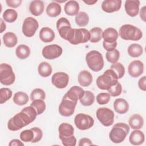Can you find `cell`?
<instances>
[{
    "mask_svg": "<svg viewBox=\"0 0 146 146\" xmlns=\"http://www.w3.org/2000/svg\"><path fill=\"white\" fill-rule=\"evenodd\" d=\"M144 134L139 129H135L133 131L129 137V141L130 143L134 145H141L144 142Z\"/></svg>",
    "mask_w": 146,
    "mask_h": 146,
    "instance_id": "cell-21",
    "label": "cell"
},
{
    "mask_svg": "<svg viewBox=\"0 0 146 146\" xmlns=\"http://www.w3.org/2000/svg\"><path fill=\"white\" fill-rule=\"evenodd\" d=\"M119 36L124 40L137 41L141 39L143 33L138 27L129 24L122 25L119 31Z\"/></svg>",
    "mask_w": 146,
    "mask_h": 146,
    "instance_id": "cell-4",
    "label": "cell"
},
{
    "mask_svg": "<svg viewBox=\"0 0 146 146\" xmlns=\"http://www.w3.org/2000/svg\"><path fill=\"white\" fill-rule=\"evenodd\" d=\"M92 144H93L90 139L84 137V138H82L80 139V140L79 141L78 145L79 146H83V145L86 146V145H92Z\"/></svg>",
    "mask_w": 146,
    "mask_h": 146,
    "instance_id": "cell-51",
    "label": "cell"
},
{
    "mask_svg": "<svg viewBox=\"0 0 146 146\" xmlns=\"http://www.w3.org/2000/svg\"><path fill=\"white\" fill-rule=\"evenodd\" d=\"M9 145L10 146H23L24 144L18 139H13L10 141Z\"/></svg>",
    "mask_w": 146,
    "mask_h": 146,
    "instance_id": "cell-52",
    "label": "cell"
},
{
    "mask_svg": "<svg viewBox=\"0 0 146 146\" xmlns=\"http://www.w3.org/2000/svg\"><path fill=\"white\" fill-rule=\"evenodd\" d=\"M108 94L113 97H116L120 95L122 92V86L118 82L116 84L111 86L108 90Z\"/></svg>",
    "mask_w": 146,
    "mask_h": 146,
    "instance_id": "cell-44",
    "label": "cell"
},
{
    "mask_svg": "<svg viewBox=\"0 0 146 146\" xmlns=\"http://www.w3.org/2000/svg\"><path fill=\"white\" fill-rule=\"evenodd\" d=\"M30 106L35 110L38 115L42 114L46 108V103H44L43 100L41 99H36L33 100L30 104Z\"/></svg>",
    "mask_w": 146,
    "mask_h": 146,
    "instance_id": "cell-38",
    "label": "cell"
},
{
    "mask_svg": "<svg viewBox=\"0 0 146 146\" xmlns=\"http://www.w3.org/2000/svg\"><path fill=\"white\" fill-rule=\"evenodd\" d=\"M44 5L42 1L34 0L31 2L29 5V10L34 16H39L44 11Z\"/></svg>",
    "mask_w": 146,
    "mask_h": 146,
    "instance_id": "cell-22",
    "label": "cell"
},
{
    "mask_svg": "<svg viewBox=\"0 0 146 146\" xmlns=\"http://www.w3.org/2000/svg\"><path fill=\"white\" fill-rule=\"evenodd\" d=\"M113 108L119 114H124L129 110V104L123 98H117L113 102Z\"/></svg>",
    "mask_w": 146,
    "mask_h": 146,
    "instance_id": "cell-20",
    "label": "cell"
},
{
    "mask_svg": "<svg viewBox=\"0 0 146 146\" xmlns=\"http://www.w3.org/2000/svg\"><path fill=\"white\" fill-rule=\"evenodd\" d=\"M106 58L108 62L114 64L119 60L120 58V52L117 49L112 51H107L106 54Z\"/></svg>",
    "mask_w": 146,
    "mask_h": 146,
    "instance_id": "cell-41",
    "label": "cell"
},
{
    "mask_svg": "<svg viewBox=\"0 0 146 146\" xmlns=\"http://www.w3.org/2000/svg\"><path fill=\"white\" fill-rule=\"evenodd\" d=\"M76 104V102L63 96L62 102L59 106V112L62 116L66 117L70 116L74 113Z\"/></svg>",
    "mask_w": 146,
    "mask_h": 146,
    "instance_id": "cell-10",
    "label": "cell"
},
{
    "mask_svg": "<svg viewBox=\"0 0 146 146\" xmlns=\"http://www.w3.org/2000/svg\"><path fill=\"white\" fill-rule=\"evenodd\" d=\"M96 117L100 123L105 127L113 124L115 114L112 110L106 107L99 108L96 112Z\"/></svg>",
    "mask_w": 146,
    "mask_h": 146,
    "instance_id": "cell-8",
    "label": "cell"
},
{
    "mask_svg": "<svg viewBox=\"0 0 146 146\" xmlns=\"http://www.w3.org/2000/svg\"><path fill=\"white\" fill-rule=\"evenodd\" d=\"M46 94L43 90L41 88H35L30 94V99L33 101L36 99L44 100Z\"/></svg>",
    "mask_w": 146,
    "mask_h": 146,
    "instance_id": "cell-42",
    "label": "cell"
},
{
    "mask_svg": "<svg viewBox=\"0 0 146 146\" xmlns=\"http://www.w3.org/2000/svg\"><path fill=\"white\" fill-rule=\"evenodd\" d=\"M129 75L132 78L140 76L144 71V64L139 60H135L131 62L128 67Z\"/></svg>",
    "mask_w": 146,
    "mask_h": 146,
    "instance_id": "cell-15",
    "label": "cell"
},
{
    "mask_svg": "<svg viewBox=\"0 0 146 146\" xmlns=\"http://www.w3.org/2000/svg\"><path fill=\"white\" fill-rule=\"evenodd\" d=\"M29 96L25 92L19 91L16 92L13 97V102L18 106H23L29 102Z\"/></svg>",
    "mask_w": 146,
    "mask_h": 146,
    "instance_id": "cell-33",
    "label": "cell"
},
{
    "mask_svg": "<svg viewBox=\"0 0 146 146\" xmlns=\"http://www.w3.org/2000/svg\"><path fill=\"white\" fill-rule=\"evenodd\" d=\"M3 41L6 47L11 48L17 44L18 38L14 33L7 32L3 36Z\"/></svg>",
    "mask_w": 146,
    "mask_h": 146,
    "instance_id": "cell-28",
    "label": "cell"
},
{
    "mask_svg": "<svg viewBox=\"0 0 146 146\" xmlns=\"http://www.w3.org/2000/svg\"><path fill=\"white\" fill-rule=\"evenodd\" d=\"M12 91L9 88H1L0 89V103L3 104L12 96Z\"/></svg>",
    "mask_w": 146,
    "mask_h": 146,
    "instance_id": "cell-40",
    "label": "cell"
},
{
    "mask_svg": "<svg viewBox=\"0 0 146 146\" xmlns=\"http://www.w3.org/2000/svg\"><path fill=\"white\" fill-rule=\"evenodd\" d=\"M38 71L39 74L44 78L49 76L52 71V66L50 64L46 62H41L38 67Z\"/></svg>",
    "mask_w": 146,
    "mask_h": 146,
    "instance_id": "cell-30",
    "label": "cell"
},
{
    "mask_svg": "<svg viewBox=\"0 0 146 146\" xmlns=\"http://www.w3.org/2000/svg\"><path fill=\"white\" fill-rule=\"evenodd\" d=\"M15 80V75L12 67L7 63L0 65V82L5 86L13 84Z\"/></svg>",
    "mask_w": 146,
    "mask_h": 146,
    "instance_id": "cell-7",
    "label": "cell"
},
{
    "mask_svg": "<svg viewBox=\"0 0 146 146\" xmlns=\"http://www.w3.org/2000/svg\"><path fill=\"white\" fill-rule=\"evenodd\" d=\"M60 140L63 145L65 146H75L76 144V139L74 136L68 138L61 139Z\"/></svg>",
    "mask_w": 146,
    "mask_h": 146,
    "instance_id": "cell-47",
    "label": "cell"
},
{
    "mask_svg": "<svg viewBox=\"0 0 146 146\" xmlns=\"http://www.w3.org/2000/svg\"><path fill=\"white\" fill-rule=\"evenodd\" d=\"M138 86L140 90L143 91H146V76H143L138 82Z\"/></svg>",
    "mask_w": 146,
    "mask_h": 146,
    "instance_id": "cell-50",
    "label": "cell"
},
{
    "mask_svg": "<svg viewBox=\"0 0 146 146\" xmlns=\"http://www.w3.org/2000/svg\"><path fill=\"white\" fill-rule=\"evenodd\" d=\"M110 68L115 73L118 79H121L124 75L125 68L124 66L121 63L116 62L114 64H112Z\"/></svg>",
    "mask_w": 146,
    "mask_h": 146,
    "instance_id": "cell-39",
    "label": "cell"
},
{
    "mask_svg": "<svg viewBox=\"0 0 146 146\" xmlns=\"http://www.w3.org/2000/svg\"><path fill=\"white\" fill-rule=\"evenodd\" d=\"M62 11V7L60 4L56 2H53L48 5L46 8V13L50 17H56L58 16Z\"/></svg>",
    "mask_w": 146,
    "mask_h": 146,
    "instance_id": "cell-29",
    "label": "cell"
},
{
    "mask_svg": "<svg viewBox=\"0 0 146 146\" xmlns=\"http://www.w3.org/2000/svg\"><path fill=\"white\" fill-rule=\"evenodd\" d=\"M39 27L38 22L35 18L29 17L25 19L22 25V33L27 37L34 35Z\"/></svg>",
    "mask_w": 146,
    "mask_h": 146,
    "instance_id": "cell-11",
    "label": "cell"
},
{
    "mask_svg": "<svg viewBox=\"0 0 146 146\" xmlns=\"http://www.w3.org/2000/svg\"><path fill=\"white\" fill-rule=\"evenodd\" d=\"M111 98V95L107 92H101L96 96V102L100 105H104L107 104Z\"/></svg>",
    "mask_w": 146,
    "mask_h": 146,
    "instance_id": "cell-45",
    "label": "cell"
},
{
    "mask_svg": "<svg viewBox=\"0 0 146 146\" xmlns=\"http://www.w3.org/2000/svg\"><path fill=\"white\" fill-rule=\"evenodd\" d=\"M86 61L88 67L93 71L98 72L104 66V59L102 54L96 50H91L86 55Z\"/></svg>",
    "mask_w": 146,
    "mask_h": 146,
    "instance_id": "cell-6",
    "label": "cell"
},
{
    "mask_svg": "<svg viewBox=\"0 0 146 146\" xmlns=\"http://www.w3.org/2000/svg\"><path fill=\"white\" fill-rule=\"evenodd\" d=\"M129 132V127L124 123L115 124L112 128L109 137L111 141L114 143L123 142Z\"/></svg>",
    "mask_w": 146,
    "mask_h": 146,
    "instance_id": "cell-5",
    "label": "cell"
},
{
    "mask_svg": "<svg viewBox=\"0 0 146 146\" xmlns=\"http://www.w3.org/2000/svg\"><path fill=\"white\" fill-rule=\"evenodd\" d=\"M119 36L117 30L113 28L109 27L103 31L102 38L104 41L107 43H113L116 42Z\"/></svg>",
    "mask_w": 146,
    "mask_h": 146,
    "instance_id": "cell-26",
    "label": "cell"
},
{
    "mask_svg": "<svg viewBox=\"0 0 146 146\" xmlns=\"http://www.w3.org/2000/svg\"><path fill=\"white\" fill-rule=\"evenodd\" d=\"M39 36L41 41L44 43H48L54 39L55 35L51 29L48 27H44L40 30Z\"/></svg>",
    "mask_w": 146,
    "mask_h": 146,
    "instance_id": "cell-24",
    "label": "cell"
},
{
    "mask_svg": "<svg viewBox=\"0 0 146 146\" xmlns=\"http://www.w3.org/2000/svg\"><path fill=\"white\" fill-rule=\"evenodd\" d=\"M128 53L130 56L137 58L143 54V48L139 44L132 43L128 47Z\"/></svg>",
    "mask_w": 146,
    "mask_h": 146,
    "instance_id": "cell-31",
    "label": "cell"
},
{
    "mask_svg": "<svg viewBox=\"0 0 146 146\" xmlns=\"http://www.w3.org/2000/svg\"><path fill=\"white\" fill-rule=\"evenodd\" d=\"M90 33V42L92 43L99 42L102 38L103 30L101 28L96 27L91 29Z\"/></svg>",
    "mask_w": 146,
    "mask_h": 146,
    "instance_id": "cell-36",
    "label": "cell"
},
{
    "mask_svg": "<svg viewBox=\"0 0 146 146\" xmlns=\"http://www.w3.org/2000/svg\"><path fill=\"white\" fill-rule=\"evenodd\" d=\"M31 129L34 132V138L31 142L34 143L39 141L43 136L42 131L38 127H33Z\"/></svg>",
    "mask_w": 146,
    "mask_h": 146,
    "instance_id": "cell-46",
    "label": "cell"
},
{
    "mask_svg": "<svg viewBox=\"0 0 146 146\" xmlns=\"http://www.w3.org/2000/svg\"><path fill=\"white\" fill-rule=\"evenodd\" d=\"M69 76L64 72H57L54 74L51 77V82L56 88H64L68 84Z\"/></svg>",
    "mask_w": 146,
    "mask_h": 146,
    "instance_id": "cell-13",
    "label": "cell"
},
{
    "mask_svg": "<svg viewBox=\"0 0 146 146\" xmlns=\"http://www.w3.org/2000/svg\"><path fill=\"white\" fill-rule=\"evenodd\" d=\"M3 19L9 23L15 21L18 18V13L14 9H6L3 13Z\"/></svg>",
    "mask_w": 146,
    "mask_h": 146,
    "instance_id": "cell-37",
    "label": "cell"
},
{
    "mask_svg": "<svg viewBox=\"0 0 146 146\" xmlns=\"http://www.w3.org/2000/svg\"><path fill=\"white\" fill-rule=\"evenodd\" d=\"M83 2L88 5H93L95 3H96L98 2V1L97 0H95V1H84Z\"/></svg>",
    "mask_w": 146,
    "mask_h": 146,
    "instance_id": "cell-55",
    "label": "cell"
},
{
    "mask_svg": "<svg viewBox=\"0 0 146 146\" xmlns=\"http://www.w3.org/2000/svg\"><path fill=\"white\" fill-rule=\"evenodd\" d=\"M19 137L22 141L31 142L34 138V132L31 129H26L21 132Z\"/></svg>",
    "mask_w": 146,
    "mask_h": 146,
    "instance_id": "cell-43",
    "label": "cell"
},
{
    "mask_svg": "<svg viewBox=\"0 0 146 146\" xmlns=\"http://www.w3.org/2000/svg\"><path fill=\"white\" fill-rule=\"evenodd\" d=\"M130 127L133 129H139L144 125V119L139 114H134L132 115L128 120Z\"/></svg>",
    "mask_w": 146,
    "mask_h": 146,
    "instance_id": "cell-27",
    "label": "cell"
},
{
    "mask_svg": "<svg viewBox=\"0 0 146 146\" xmlns=\"http://www.w3.org/2000/svg\"><path fill=\"white\" fill-rule=\"evenodd\" d=\"M145 10H146V7L145 6H144L140 9V18L144 22H145Z\"/></svg>",
    "mask_w": 146,
    "mask_h": 146,
    "instance_id": "cell-53",
    "label": "cell"
},
{
    "mask_svg": "<svg viewBox=\"0 0 146 146\" xmlns=\"http://www.w3.org/2000/svg\"><path fill=\"white\" fill-rule=\"evenodd\" d=\"M6 24L5 23L3 22V19L1 18V33H2L3 32V31H5L6 30Z\"/></svg>",
    "mask_w": 146,
    "mask_h": 146,
    "instance_id": "cell-54",
    "label": "cell"
},
{
    "mask_svg": "<svg viewBox=\"0 0 146 146\" xmlns=\"http://www.w3.org/2000/svg\"><path fill=\"white\" fill-rule=\"evenodd\" d=\"M37 115L35 110L32 106L26 107L9 120L7 128L12 131L19 130L34 121Z\"/></svg>",
    "mask_w": 146,
    "mask_h": 146,
    "instance_id": "cell-1",
    "label": "cell"
},
{
    "mask_svg": "<svg viewBox=\"0 0 146 146\" xmlns=\"http://www.w3.org/2000/svg\"><path fill=\"white\" fill-rule=\"evenodd\" d=\"M103 48L107 51H112L116 49L117 47V42H114L113 43H107L104 41L103 42Z\"/></svg>",
    "mask_w": 146,
    "mask_h": 146,
    "instance_id": "cell-48",
    "label": "cell"
},
{
    "mask_svg": "<svg viewBox=\"0 0 146 146\" xmlns=\"http://www.w3.org/2000/svg\"><path fill=\"white\" fill-rule=\"evenodd\" d=\"M121 3V0H105L102 3V9L107 13L116 12L120 9Z\"/></svg>",
    "mask_w": 146,
    "mask_h": 146,
    "instance_id": "cell-16",
    "label": "cell"
},
{
    "mask_svg": "<svg viewBox=\"0 0 146 146\" xmlns=\"http://www.w3.org/2000/svg\"><path fill=\"white\" fill-rule=\"evenodd\" d=\"M75 20L78 26L79 27H84L88 23L89 17L86 12L80 11L76 15Z\"/></svg>",
    "mask_w": 146,
    "mask_h": 146,
    "instance_id": "cell-35",
    "label": "cell"
},
{
    "mask_svg": "<svg viewBox=\"0 0 146 146\" xmlns=\"http://www.w3.org/2000/svg\"><path fill=\"white\" fill-rule=\"evenodd\" d=\"M139 6L140 1L139 0H127L125 2L124 9L129 16L135 17L139 13Z\"/></svg>",
    "mask_w": 146,
    "mask_h": 146,
    "instance_id": "cell-17",
    "label": "cell"
},
{
    "mask_svg": "<svg viewBox=\"0 0 146 146\" xmlns=\"http://www.w3.org/2000/svg\"><path fill=\"white\" fill-rule=\"evenodd\" d=\"M15 54L19 59H25L29 56L30 54V49L27 45L20 44L17 47Z\"/></svg>",
    "mask_w": 146,
    "mask_h": 146,
    "instance_id": "cell-32",
    "label": "cell"
},
{
    "mask_svg": "<svg viewBox=\"0 0 146 146\" xmlns=\"http://www.w3.org/2000/svg\"><path fill=\"white\" fill-rule=\"evenodd\" d=\"M90 39V31L84 28L72 29L68 33L66 38V40L74 45L86 43Z\"/></svg>",
    "mask_w": 146,
    "mask_h": 146,
    "instance_id": "cell-3",
    "label": "cell"
},
{
    "mask_svg": "<svg viewBox=\"0 0 146 146\" xmlns=\"http://www.w3.org/2000/svg\"><path fill=\"white\" fill-rule=\"evenodd\" d=\"M74 123L79 129L86 130L94 125V120L92 117L87 114L80 113L75 116Z\"/></svg>",
    "mask_w": 146,
    "mask_h": 146,
    "instance_id": "cell-9",
    "label": "cell"
},
{
    "mask_svg": "<svg viewBox=\"0 0 146 146\" xmlns=\"http://www.w3.org/2000/svg\"><path fill=\"white\" fill-rule=\"evenodd\" d=\"M78 79L81 86L88 87L92 83L93 78L90 72L87 70H83L79 73Z\"/></svg>",
    "mask_w": 146,
    "mask_h": 146,
    "instance_id": "cell-23",
    "label": "cell"
},
{
    "mask_svg": "<svg viewBox=\"0 0 146 146\" xmlns=\"http://www.w3.org/2000/svg\"><path fill=\"white\" fill-rule=\"evenodd\" d=\"M95 95L90 91H84L83 96L79 99L80 103L84 106H90L95 102Z\"/></svg>",
    "mask_w": 146,
    "mask_h": 146,
    "instance_id": "cell-34",
    "label": "cell"
},
{
    "mask_svg": "<svg viewBox=\"0 0 146 146\" xmlns=\"http://www.w3.org/2000/svg\"><path fill=\"white\" fill-rule=\"evenodd\" d=\"M63 52L62 48L56 44L47 45L42 49V54L46 59L52 60L59 57Z\"/></svg>",
    "mask_w": 146,
    "mask_h": 146,
    "instance_id": "cell-12",
    "label": "cell"
},
{
    "mask_svg": "<svg viewBox=\"0 0 146 146\" xmlns=\"http://www.w3.org/2000/svg\"><path fill=\"white\" fill-rule=\"evenodd\" d=\"M74 131V129L72 125L67 123L60 124L58 128L59 139L68 138L73 136Z\"/></svg>",
    "mask_w": 146,
    "mask_h": 146,
    "instance_id": "cell-19",
    "label": "cell"
},
{
    "mask_svg": "<svg viewBox=\"0 0 146 146\" xmlns=\"http://www.w3.org/2000/svg\"><path fill=\"white\" fill-rule=\"evenodd\" d=\"M117 82L118 78L111 68L107 70L102 75L99 76L96 81L97 87L103 90H108Z\"/></svg>",
    "mask_w": 146,
    "mask_h": 146,
    "instance_id": "cell-2",
    "label": "cell"
},
{
    "mask_svg": "<svg viewBox=\"0 0 146 146\" xmlns=\"http://www.w3.org/2000/svg\"><path fill=\"white\" fill-rule=\"evenodd\" d=\"M84 94V90L82 87L74 86L71 87L64 96L69 99L77 103L78 100L83 96Z\"/></svg>",
    "mask_w": 146,
    "mask_h": 146,
    "instance_id": "cell-18",
    "label": "cell"
},
{
    "mask_svg": "<svg viewBox=\"0 0 146 146\" xmlns=\"http://www.w3.org/2000/svg\"><path fill=\"white\" fill-rule=\"evenodd\" d=\"M79 5L76 1H68L64 5V10L65 13L70 16L76 15L79 11Z\"/></svg>",
    "mask_w": 146,
    "mask_h": 146,
    "instance_id": "cell-25",
    "label": "cell"
},
{
    "mask_svg": "<svg viewBox=\"0 0 146 146\" xmlns=\"http://www.w3.org/2000/svg\"><path fill=\"white\" fill-rule=\"evenodd\" d=\"M56 29L60 36L65 40H66L68 33L72 29L70 21L65 17H61L57 21Z\"/></svg>",
    "mask_w": 146,
    "mask_h": 146,
    "instance_id": "cell-14",
    "label": "cell"
},
{
    "mask_svg": "<svg viewBox=\"0 0 146 146\" xmlns=\"http://www.w3.org/2000/svg\"><path fill=\"white\" fill-rule=\"evenodd\" d=\"M22 0H6V3L7 5L12 8H17L21 5Z\"/></svg>",
    "mask_w": 146,
    "mask_h": 146,
    "instance_id": "cell-49",
    "label": "cell"
}]
</instances>
